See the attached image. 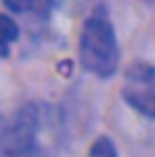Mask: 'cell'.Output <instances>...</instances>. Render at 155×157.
I'll list each match as a JSON object with an SVG mask.
<instances>
[{
  "mask_svg": "<svg viewBox=\"0 0 155 157\" xmlns=\"http://www.w3.org/2000/svg\"><path fill=\"white\" fill-rule=\"evenodd\" d=\"M79 59L89 73L108 78L120 63L116 32L104 10H96L85 20L79 37Z\"/></svg>",
  "mask_w": 155,
  "mask_h": 157,
  "instance_id": "cell-1",
  "label": "cell"
},
{
  "mask_svg": "<svg viewBox=\"0 0 155 157\" xmlns=\"http://www.w3.org/2000/svg\"><path fill=\"white\" fill-rule=\"evenodd\" d=\"M20 36L16 20H12L6 14H0V57H6L10 53V45Z\"/></svg>",
  "mask_w": 155,
  "mask_h": 157,
  "instance_id": "cell-4",
  "label": "cell"
},
{
  "mask_svg": "<svg viewBox=\"0 0 155 157\" xmlns=\"http://www.w3.org/2000/svg\"><path fill=\"white\" fill-rule=\"evenodd\" d=\"M47 108L30 104L18 112L10 124L12 141L18 157H47L51 145V128H47Z\"/></svg>",
  "mask_w": 155,
  "mask_h": 157,
  "instance_id": "cell-2",
  "label": "cell"
},
{
  "mask_svg": "<svg viewBox=\"0 0 155 157\" xmlns=\"http://www.w3.org/2000/svg\"><path fill=\"white\" fill-rule=\"evenodd\" d=\"M4 4H6L8 10H12V12H28V10L33 8V4H36V0H4Z\"/></svg>",
  "mask_w": 155,
  "mask_h": 157,
  "instance_id": "cell-7",
  "label": "cell"
},
{
  "mask_svg": "<svg viewBox=\"0 0 155 157\" xmlns=\"http://www.w3.org/2000/svg\"><path fill=\"white\" fill-rule=\"evenodd\" d=\"M89 157H118V151H116V145L110 137L100 136V137H96L94 144L90 145Z\"/></svg>",
  "mask_w": 155,
  "mask_h": 157,
  "instance_id": "cell-5",
  "label": "cell"
},
{
  "mask_svg": "<svg viewBox=\"0 0 155 157\" xmlns=\"http://www.w3.org/2000/svg\"><path fill=\"white\" fill-rule=\"evenodd\" d=\"M0 157H18L16 149H14L10 124H6L2 118H0Z\"/></svg>",
  "mask_w": 155,
  "mask_h": 157,
  "instance_id": "cell-6",
  "label": "cell"
},
{
  "mask_svg": "<svg viewBox=\"0 0 155 157\" xmlns=\"http://www.w3.org/2000/svg\"><path fill=\"white\" fill-rule=\"evenodd\" d=\"M122 98L135 112L155 118V67L147 61H135L126 69Z\"/></svg>",
  "mask_w": 155,
  "mask_h": 157,
  "instance_id": "cell-3",
  "label": "cell"
}]
</instances>
